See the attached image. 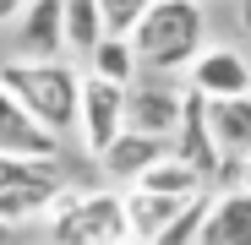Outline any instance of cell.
I'll return each instance as SVG.
<instances>
[{
  "label": "cell",
  "instance_id": "6da1fadb",
  "mask_svg": "<svg viewBox=\"0 0 251 245\" xmlns=\"http://www.w3.org/2000/svg\"><path fill=\"white\" fill-rule=\"evenodd\" d=\"M126 38H131L137 71L180 76L207 49V11H202V0H153Z\"/></svg>",
  "mask_w": 251,
  "mask_h": 245
},
{
  "label": "cell",
  "instance_id": "7a4b0ae2",
  "mask_svg": "<svg viewBox=\"0 0 251 245\" xmlns=\"http://www.w3.org/2000/svg\"><path fill=\"white\" fill-rule=\"evenodd\" d=\"M0 88H6L50 136H71L76 131V98H82V71L60 55V60H6L0 66Z\"/></svg>",
  "mask_w": 251,
  "mask_h": 245
},
{
  "label": "cell",
  "instance_id": "3957f363",
  "mask_svg": "<svg viewBox=\"0 0 251 245\" xmlns=\"http://www.w3.org/2000/svg\"><path fill=\"white\" fill-rule=\"evenodd\" d=\"M50 245H131L126 196L115 185H66L44 213Z\"/></svg>",
  "mask_w": 251,
  "mask_h": 245
},
{
  "label": "cell",
  "instance_id": "277c9868",
  "mask_svg": "<svg viewBox=\"0 0 251 245\" xmlns=\"http://www.w3.org/2000/svg\"><path fill=\"white\" fill-rule=\"evenodd\" d=\"M66 185L71 180L60 175V158H0V229L44 223Z\"/></svg>",
  "mask_w": 251,
  "mask_h": 245
},
{
  "label": "cell",
  "instance_id": "5b68a950",
  "mask_svg": "<svg viewBox=\"0 0 251 245\" xmlns=\"http://www.w3.org/2000/svg\"><path fill=\"white\" fill-rule=\"evenodd\" d=\"M126 131V88L104 76H88L82 71V98H76V136L88 147V158H99L115 136Z\"/></svg>",
  "mask_w": 251,
  "mask_h": 245
},
{
  "label": "cell",
  "instance_id": "8992f818",
  "mask_svg": "<svg viewBox=\"0 0 251 245\" xmlns=\"http://www.w3.org/2000/svg\"><path fill=\"white\" fill-rule=\"evenodd\" d=\"M186 88L202 93L207 104L246 98V93H251V60H246V49H235V44H207V49L186 66Z\"/></svg>",
  "mask_w": 251,
  "mask_h": 245
},
{
  "label": "cell",
  "instance_id": "52a82bcc",
  "mask_svg": "<svg viewBox=\"0 0 251 245\" xmlns=\"http://www.w3.org/2000/svg\"><path fill=\"white\" fill-rule=\"evenodd\" d=\"M180 98L186 88H170V82H131L126 88V131L170 142L180 126Z\"/></svg>",
  "mask_w": 251,
  "mask_h": 245
},
{
  "label": "cell",
  "instance_id": "ba28073f",
  "mask_svg": "<svg viewBox=\"0 0 251 245\" xmlns=\"http://www.w3.org/2000/svg\"><path fill=\"white\" fill-rule=\"evenodd\" d=\"M170 153H175L180 163H191V169L207 180V191H213L224 158H219V147H213V131H207V98L191 93V88H186V98H180V126H175V136H170Z\"/></svg>",
  "mask_w": 251,
  "mask_h": 245
},
{
  "label": "cell",
  "instance_id": "9c48e42d",
  "mask_svg": "<svg viewBox=\"0 0 251 245\" xmlns=\"http://www.w3.org/2000/svg\"><path fill=\"white\" fill-rule=\"evenodd\" d=\"M164 153H170V142H158V136H137V131H120V136L99 153V169H104V180H109L115 191H131Z\"/></svg>",
  "mask_w": 251,
  "mask_h": 245
},
{
  "label": "cell",
  "instance_id": "30bf717a",
  "mask_svg": "<svg viewBox=\"0 0 251 245\" xmlns=\"http://www.w3.org/2000/svg\"><path fill=\"white\" fill-rule=\"evenodd\" d=\"M0 158H60V136H50L6 88H0Z\"/></svg>",
  "mask_w": 251,
  "mask_h": 245
},
{
  "label": "cell",
  "instance_id": "8fae6325",
  "mask_svg": "<svg viewBox=\"0 0 251 245\" xmlns=\"http://www.w3.org/2000/svg\"><path fill=\"white\" fill-rule=\"evenodd\" d=\"M17 44H22V60H60L66 55L60 0H27V11L17 17Z\"/></svg>",
  "mask_w": 251,
  "mask_h": 245
},
{
  "label": "cell",
  "instance_id": "7c38bea8",
  "mask_svg": "<svg viewBox=\"0 0 251 245\" xmlns=\"http://www.w3.org/2000/svg\"><path fill=\"white\" fill-rule=\"evenodd\" d=\"M202 245H251V191H213L202 218Z\"/></svg>",
  "mask_w": 251,
  "mask_h": 245
},
{
  "label": "cell",
  "instance_id": "4fadbf2b",
  "mask_svg": "<svg viewBox=\"0 0 251 245\" xmlns=\"http://www.w3.org/2000/svg\"><path fill=\"white\" fill-rule=\"evenodd\" d=\"M207 131H213V147H219L224 163L251 158V93H246V98L207 104Z\"/></svg>",
  "mask_w": 251,
  "mask_h": 245
},
{
  "label": "cell",
  "instance_id": "5bb4252c",
  "mask_svg": "<svg viewBox=\"0 0 251 245\" xmlns=\"http://www.w3.org/2000/svg\"><path fill=\"white\" fill-rule=\"evenodd\" d=\"M126 196V223H131V240L137 245H153L164 229H170L175 218H180V207L186 201H175V196H153V191H120Z\"/></svg>",
  "mask_w": 251,
  "mask_h": 245
},
{
  "label": "cell",
  "instance_id": "9a60e30c",
  "mask_svg": "<svg viewBox=\"0 0 251 245\" xmlns=\"http://www.w3.org/2000/svg\"><path fill=\"white\" fill-rule=\"evenodd\" d=\"M137 191H153V196H175V201H191V196H202L207 191V180L191 169V163H180L175 153H164L153 169L137 180Z\"/></svg>",
  "mask_w": 251,
  "mask_h": 245
},
{
  "label": "cell",
  "instance_id": "2e32d148",
  "mask_svg": "<svg viewBox=\"0 0 251 245\" xmlns=\"http://www.w3.org/2000/svg\"><path fill=\"white\" fill-rule=\"evenodd\" d=\"M88 76H104V82H115V88H131V82H137V55H131V38L104 33L99 44H93V55H88Z\"/></svg>",
  "mask_w": 251,
  "mask_h": 245
},
{
  "label": "cell",
  "instance_id": "e0dca14e",
  "mask_svg": "<svg viewBox=\"0 0 251 245\" xmlns=\"http://www.w3.org/2000/svg\"><path fill=\"white\" fill-rule=\"evenodd\" d=\"M60 17H66V55H82V60H88L93 44L104 38L99 0H60Z\"/></svg>",
  "mask_w": 251,
  "mask_h": 245
},
{
  "label": "cell",
  "instance_id": "ac0fdd59",
  "mask_svg": "<svg viewBox=\"0 0 251 245\" xmlns=\"http://www.w3.org/2000/svg\"><path fill=\"white\" fill-rule=\"evenodd\" d=\"M207 201H213V191H202V196H191L186 207H180V218L164 229L153 245H202V218H207Z\"/></svg>",
  "mask_w": 251,
  "mask_h": 245
},
{
  "label": "cell",
  "instance_id": "d6986e66",
  "mask_svg": "<svg viewBox=\"0 0 251 245\" xmlns=\"http://www.w3.org/2000/svg\"><path fill=\"white\" fill-rule=\"evenodd\" d=\"M153 6V0H99V17H104V33H115V38H126L137 22H142V11Z\"/></svg>",
  "mask_w": 251,
  "mask_h": 245
},
{
  "label": "cell",
  "instance_id": "ffe728a7",
  "mask_svg": "<svg viewBox=\"0 0 251 245\" xmlns=\"http://www.w3.org/2000/svg\"><path fill=\"white\" fill-rule=\"evenodd\" d=\"M27 11V0H0V27H6V22H17Z\"/></svg>",
  "mask_w": 251,
  "mask_h": 245
},
{
  "label": "cell",
  "instance_id": "44dd1931",
  "mask_svg": "<svg viewBox=\"0 0 251 245\" xmlns=\"http://www.w3.org/2000/svg\"><path fill=\"white\" fill-rule=\"evenodd\" d=\"M240 191H251V158H240Z\"/></svg>",
  "mask_w": 251,
  "mask_h": 245
},
{
  "label": "cell",
  "instance_id": "7402d4cb",
  "mask_svg": "<svg viewBox=\"0 0 251 245\" xmlns=\"http://www.w3.org/2000/svg\"><path fill=\"white\" fill-rule=\"evenodd\" d=\"M131 245H137V240H131Z\"/></svg>",
  "mask_w": 251,
  "mask_h": 245
}]
</instances>
